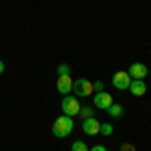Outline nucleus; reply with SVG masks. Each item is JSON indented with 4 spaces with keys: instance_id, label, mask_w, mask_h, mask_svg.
Returning a JSON list of instances; mask_svg holds the SVG:
<instances>
[{
    "instance_id": "obj_15",
    "label": "nucleus",
    "mask_w": 151,
    "mask_h": 151,
    "mask_svg": "<svg viewBox=\"0 0 151 151\" xmlns=\"http://www.w3.org/2000/svg\"><path fill=\"white\" fill-rule=\"evenodd\" d=\"M121 151H137V149H135V145H129V143H123V145H121Z\"/></svg>"
},
{
    "instance_id": "obj_11",
    "label": "nucleus",
    "mask_w": 151,
    "mask_h": 151,
    "mask_svg": "<svg viewBox=\"0 0 151 151\" xmlns=\"http://www.w3.org/2000/svg\"><path fill=\"white\" fill-rule=\"evenodd\" d=\"M99 133H103L107 137L113 135V125H111V123H101V131H99Z\"/></svg>"
},
{
    "instance_id": "obj_1",
    "label": "nucleus",
    "mask_w": 151,
    "mask_h": 151,
    "mask_svg": "<svg viewBox=\"0 0 151 151\" xmlns=\"http://www.w3.org/2000/svg\"><path fill=\"white\" fill-rule=\"evenodd\" d=\"M73 127H75V123H73V117L69 115H60L52 123V133H55V137H60V139H65V137H69L70 133H73Z\"/></svg>"
},
{
    "instance_id": "obj_12",
    "label": "nucleus",
    "mask_w": 151,
    "mask_h": 151,
    "mask_svg": "<svg viewBox=\"0 0 151 151\" xmlns=\"http://www.w3.org/2000/svg\"><path fill=\"white\" fill-rule=\"evenodd\" d=\"M79 115H81L83 119H89V117H93V109H91V107H81Z\"/></svg>"
},
{
    "instance_id": "obj_4",
    "label": "nucleus",
    "mask_w": 151,
    "mask_h": 151,
    "mask_svg": "<svg viewBox=\"0 0 151 151\" xmlns=\"http://www.w3.org/2000/svg\"><path fill=\"white\" fill-rule=\"evenodd\" d=\"M131 81H133V79L129 77L127 70H119V73L113 75V85H115L119 91H127L129 85H131Z\"/></svg>"
},
{
    "instance_id": "obj_3",
    "label": "nucleus",
    "mask_w": 151,
    "mask_h": 151,
    "mask_svg": "<svg viewBox=\"0 0 151 151\" xmlns=\"http://www.w3.org/2000/svg\"><path fill=\"white\" fill-rule=\"evenodd\" d=\"M73 93L77 97H89V95L95 93L93 83L89 79H79V81H73Z\"/></svg>"
},
{
    "instance_id": "obj_16",
    "label": "nucleus",
    "mask_w": 151,
    "mask_h": 151,
    "mask_svg": "<svg viewBox=\"0 0 151 151\" xmlns=\"http://www.w3.org/2000/svg\"><path fill=\"white\" fill-rule=\"evenodd\" d=\"M93 89L97 91V93H101V91H103V83H101V81H97V83L93 85Z\"/></svg>"
},
{
    "instance_id": "obj_18",
    "label": "nucleus",
    "mask_w": 151,
    "mask_h": 151,
    "mask_svg": "<svg viewBox=\"0 0 151 151\" xmlns=\"http://www.w3.org/2000/svg\"><path fill=\"white\" fill-rule=\"evenodd\" d=\"M2 73H4V63L0 60V75H2Z\"/></svg>"
},
{
    "instance_id": "obj_5",
    "label": "nucleus",
    "mask_w": 151,
    "mask_h": 151,
    "mask_svg": "<svg viewBox=\"0 0 151 151\" xmlns=\"http://www.w3.org/2000/svg\"><path fill=\"white\" fill-rule=\"evenodd\" d=\"M93 101H95V107H97V109H105V111H107V109L113 105V97L109 93H103V91H101V93H95Z\"/></svg>"
},
{
    "instance_id": "obj_10",
    "label": "nucleus",
    "mask_w": 151,
    "mask_h": 151,
    "mask_svg": "<svg viewBox=\"0 0 151 151\" xmlns=\"http://www.w3.org/2000/svg\"><path fill=\"white\" fill-rule=\"evenodd\" d=\"M107 113H109L111 117H115V119H119V117H123V107L117 105V103H113L109 109H107Z\"/></svg>"
},
{
    "instance_id": "obj_6",
    "label": "nucleus",
    "mask_w": 151,
    "mask_h": 151,
    "mask_svg": "<svg viewBox=\"0 0 151 151\" xmlns=\"http://www.w3.org/2000/svg\"><path fill=\"white\" fill-rule=\"evenodd\" d=\"M57 91L63 95V97L73 93V79H70L69 75H67V77H58V81H57Z\"/></svg>"
},
{
    "instance_id": "obj_14",
    "label": "nucleus",
    "mask_w": 151,
    "mask_h": 151,
    "mask_svg": "<svg viewBox=\"0 0 151 151\" xmlns=\"http://www.w3.org/2000/svg\"><path fill=\"white\" fill-rule=\"evenodd\" d=\"M70 75V67L69 65H58V77H67Z\"/></svg>"
},
{
    "instance_id": "obj_17",
    "label": "nucleus",
    "mask_w": 151,
    "mask_h": 151,
    "mask_svg": "<svg viewBox=\"0 0 151 151\" xmlns=\"http://www.w3.org/2000/svg\"><path fill=\"white\" fill-rule=\"evenodd\" d=\"M89 151H107V147H103V145H95L93 149H89Z\"/></svg>"
},
{
    "instance_id": "obj_2",
    "label": "nucleus",
    "mask_w": 151,
    "mask_h": 151,
    "mask_svg": "<svg viewBox=\"0 0 151 151\" xmlns=\"http://www.w3.org/2000/svg\"><path fill=\"white\" fill-rule=\"evenodd\" d=\"M63 115H69V117H75L79 115V111H81V105H79V99L75 97V95H65L63 97Z\"/></svg>"
},
{
    "instance_id": "obj_8",
    "label": "nucleus",
    "mask_w": 151,
    "mask_h": 151,
    "mask_svg": "<svg viewBox=\"0 0 151 151\" xmlns=\"http://www.w3.org/2000/svg\"><path fill=\"white\" fill-rule=\"evenodd\" d=\"M127 73H129V77L143 81V77H147V67H145V65H141V63H133V65L129 67Z\"/></svg>"
},
{
    "instance_id": "obj_9",
    "label": "nucleus",
    "mask_w": 151,
    "mask_h": 151,
    "mask_svg": "<svg viewBox=\"0 0 151 151\" xmlns=\"http://www.w3.org/2000/svg\"><path fill=\"white\" fill-rule=\"evenodd\" d=\"M129 91L135 95V97H143V95L147 93V85H145V81L133 79V81H131V85H129Z\"/></svg>"
},
{
    "instance_id": "obj_7",
    "label": "nucleus",
    "mask_w": 151,
    "mask_h": 151,
    "mask_svg": "<svg viewBox=\"0 0 151 151\" xmlns=\"http://www.w3.org/2000/svg\"><path fill=\"white\" fill-rule=\"evenodd\" d=\"M83 131H85L87 135H97V133L101 131V123H99L95 117H89V119L83 121Z\"/></svg>"
},
{
    "instance_id": "obj_13",
    "label": "nucleus",
    "mask_w": 151,
    "mask_h": 151,
    "mask_svg": "<svg viewBox=\"0 0 151 151\" xmlns=\"http://www.w3.org/2000/svg\"><path fill=\"white\" fill-rule=\"evenodd\" d=\"M70 151H89V149H87V145H85L83 141H75L73 147H70Z\"/></svg>"
}]
</instances>
